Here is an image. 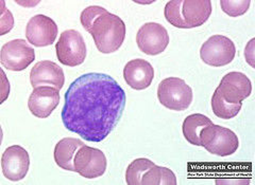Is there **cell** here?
<instances>
[{"mask_svg":"<svg viewBox=\"0 0 255 185\" xmlns=\"http://www.w3.org/2000/svg\"><path fill=\"white\" fill-rule=\"evenodd\" d=\"M126 102L124 89L113 77L97 72L83 74L65 93L63 124L86 141L102 142L121 121Z\"/></svg>","mask_w":255,"mask_h":185,"instance_id":"6da1fadb","label":"cell"},{"mask_svg":"<svg viewBox=\"0 0 255 185\" xmlns=\"http://www.w3.org/2000/svg\"><path fill=\"white\" fill-rule=\"evenodd\" d=\"M212 14L210 0H173L165 5L164 15L171 26L179 29L201 27Z\"/></svg>","mask_w":255,"mask_h":185,"instance_id":"7a4b0ae2","label":"cell"},{"mask_svg":"<svg viewBox=\"0 0 255 185\" xmlns=\"http://www.w3.org/2000/svg\"><path fill=\"white\" fill-rule=\"evenodd\" d=\"M90 33L97 49L105 54L117 51L125 42L126 25L117 15L108 12L95 21Z\"/></svg>","mask_w":255,"mask_h":185,"instance_id":"3957f363","label":"cell"},{"mask_svg":"<svg viewBox=\"0 0 255 185\" xmlns=\"http://www.w3.org/2000/svg\"><path fill=\"white\" fill-rule=\"evenodd\" d=\"M157 98L163 106L174 111H184L193 102V90L184 79L168 77L157 87Z\"/></svg>","mask_w":255,"mask_h":185,"instance_id":"277c9868","label":"cell"},{"mask_svg":"<svg viewBox=\"0 0 255 185\" xmlns=\"http://www.w3.org/2000/svg\"><path fill=\"white\" fill-rule=\"evenodd\" d=\"M200 142L207 151L219 157L233 155L239 147L238 136L232 130L215 124L203 128Z\"/></svg>","mask_w":255,"mask_h":185,"instance_id":"5b68a950","label":"cell"},{"mask_svg":"<svg viewBox=\"0 0 255 185\" xmlns=\"http://www.w3.org/2000/svg\"><path fill=\"white\" fill-rule=\"evenodd\" d=\"M58 60L61 63L68 67L81 65L86 59V45L80 32L66 30L60 35L59 42L55 45Z\"/></svg>","mask_w":255,"mask_h":185,"instance_id":"8992f818","label":"cell"},{"mask_svg":"<svg viewBox=\"0 0 255 185\" xmlns=\"http://www.w3.org/2000/svg\"><path fill=\"white\" fill-rule=\"evenodd\" d=\"M236 47L232 39L223 35H213L201 46V60L213 67H222L232 62Z\"/></svg>","mask_w":255,"mask_h":185,"instance_id":"52a82bcc","label":"cell"},{"mask_svg":"<svg viewBox=\"0 0 255 185\" xmlns=\"http://www.w3.org/2000/svg\"><path fill=\"white\" fill-rule=\"evenodd\" d=\"M35 60V51L25 39H14L2 46L0 52L1 65L11 71H22Z\"/></svg>","mask_w":255,"mask_h":185,"instance_id":"ba28073f","label":"cell"},{"mask_svg":"<svg viewBox=\"0 0 255 185\" xmlns=\"http://www.w3.org/2000/svg\"><path fill=\"white\" fill-rule=\"evenodd\" d=\"M138 49L147 55H157L169 45V34L166 28L156 22H148L141 26L136 34Z\"/></svg>","mask_w":255,"mask_h":185,"instance_id":"9c48e42d","label":"cell"},{"mask_svg":"<svg viewBox=\"0 0 255 185\" xmlns=\"http://www.w3.org/2000/svg\"><path fill=\"white\" fill-rule=\"evenodd\" d=\"M74 165L76 173L83 178H99L107 171V158L100 149L84 145L78 150Z\"/></svg>","mask_w":255,"mask_h":185,"instance_id":"30bf717a","label":"cell"},{"mask_svg":"<svg viewBox=\"0 0 255 185\" xmlns=\"http://www.w3.org/2000/svg\"><path fill=\"white\" fill-rule=\"evenodd\" d=\"M58 36V26L50 17L38 14L31 17L26 27L28 43L35 47H47L55 42Z\"/></svg>","mask_w":255,"mask_h":185,"instance_id":"8fae6325","label":"cell"},{"mask_svg":"<svg viewBox=\"0 0 255 185\" xmlns=\"http://www.w3.org/2000/svg\"><path fill=\"white\" fill-rule=\"evenodd\" d=\"M30 158L28 151L19 146L13 145L7 147L2 154L1 168L6 179L11 181H20L28 174Z\"/></svg>","mask_w":255,"mask_h":185,"instance_id":"7c38bea8","label":"cell"},{"mask_svg":"<svg viewBox=\"0 0 255 185\" xmlns=\"http://www.w3.org/2000/svg\"><path fill=\"white\" fill-rule=\"evenodd\" d=\"M217 90L227 102L238 104L249 98L252 84L250 78L242 72H230L221 78Z\"/></svg>","mask_w":255,"mask_h":185,"instance_id":"4fadbf2b","label":"cell"},{"mask_svg":"<svg viewBox=\"0 0 255 185\" xmlns=\"http://www.w3.org/2000/svg\"><path fill=\"white\" fill-rule=\"evenodd\" d=\"M60 104V90L53 87L42 86L33 88L28 100V108L34 117L46 119Z\"/></svg>","mask_w":255,"mask_h":185,"instance_id":"5bb4252c","label":"cell"},{"mask_svg":"<svg viewBox=\"0 0 255 185\" xmlns=\"http://www.w3.org/2000/svg\"><path fill=\"white\" fill-rule=\"evenodd\" d=\"M30 82L33 88L48 86L61 90L65 76L63 69L57 63L50 61H42L36 62L30 72Z\"/></svg>","mask_w":255,"mask_h":185,"instance_id":"9a60e30c","label":"cell"},{"mask_svg":"<svg viewBox=\"0 0 255 185\" xmlns=\"http://www.w3.org/2000/svg\"><path fill=\"white\" fill-rule=\"evenodd\" d=\"M124 77L126 83L132 89L143 90L152 84L154 78V69L149 62L136 59L130 61L125 66Z\"/></svg>","mask_w":255,"mask_h":185,"instance_id":"2e32d148","label":"cell"},{"mask_svg":"<svg viewBox=\"0 0 255 185\" xmlns=\"http://www.w3.org/2000/svg\"><path fill=\"white\" fill-rule=\"evenodd\" d=\"M85 144L79 139L75 138H64L60 142H58L54 147L53 157L55 163L62 170L75 172L74 161L78 150L84 146Z\"/></svg>","mask_w":255,"mask_h":185,"instance_id":"e0dca14e","label":"cell"},{"mask_svg":"<svg viewBox=\"0 0 255 185\" xmlns=\"http://www.w3.org/2000/svg\"><path fill=\"white\" fill-rule=\"evenodd\" d=\"M211 119L201 114H195L188 116L183 122L182 130L183 135L188 143L195 146H201L200 134L203 128L212 125Z\"/></svg>","mask_w":255,"mask_h":185,"instance_id":"ac0fdd59","label":"cell"},{"mask_svg":"<svg viewBox=\"0 0 255 185\" xmlns=\"http://www.w3.org/2000/svg\"><path fill=\"white\" fill-rule=\"evenodd\" d=\"M177 178L169 168L153 165L142 177L141 185H175Z\"/></svg>","mask_w":255,"mask_h":185,"instance_id":"d6986e66","label":"cell"},{"mask_svg":"<svg viewBox=\"0 0 255 185\" xmlns=\"http://www.w3.org/2000/svg\"><path fill=\"white\" fill-rule=\"evenodd\" d=\"M242 106L243 103L232 104L227 102L217 89L215 90L212 98V109L216 117L223 120L233 119L239 114Z\"/></svg>","mask_w":255,"mask_h":185,"instance_id":"ffe728a7","label":"cell"},{"mask_svg":"<svg viewBox=\"0 0 255 185\" xmlns=\"http://www.w3.org/2000/svg\"><path fill=\"white\" fill-rule=\"evenodd\" d=\"M154 165L152 161L146 158L134 160L128 166L126 172V181L129 185H141L142 177L145 173Z\"/></svg>","mask_w":255,"mask_h":185,"instance_id":"44dd1931","label":"cell"},{"mask_svg":"<svg viewBox=\"0 0 255 185\" xmlns=\"http://www.w3.org/2000/svg\"><path fill=\"white\" fill-rule=\"evenodd\" d=\"M108 12L109 11L107 9L99 5L87 6L85 10L82 11L81 16H80V20H81L82 27L90 33L95 21L97 20L100 16L107 14Z\"/></svg>","mask_w":255,"mask_h":185,"instance_id":"7402d4cb","label":"cell"},{"mask_svg":"<svg viewBox=\"0 0 255 185\" xmlns=\"http://www.w3.org/2000/svg\"><path fill=\"white\" fill-rule=\"evenodd\" d=\"M250 4V0H238V1H233V0H221L220 1L222 11L229 16H231V17H238V16L244 15L249 10Z\"/></svg>","mask_w":255,"mask_h":185,"instance_id":"603a6c76","label":"cell"},{"mask_svg":"<svg viewBox=\"0 0 255 185\" xmlns=\"http://www.w3.org/2000/svg\"><path fill=\"white\" fill-rule=\"evenodd\" d=\"M253 44H254V39H252L251 42L249 43V45L247 46V48H246V52H245V55H246V59H247V61H248V62L250 63V65L252 66V67H254V65H253V60H254V55H253V50H254V47H253Z\"/></svg>","mask_w":255,"mask_h":185,"instance_id":"cb8c5ba5","label":"cell"}]
</instances>
